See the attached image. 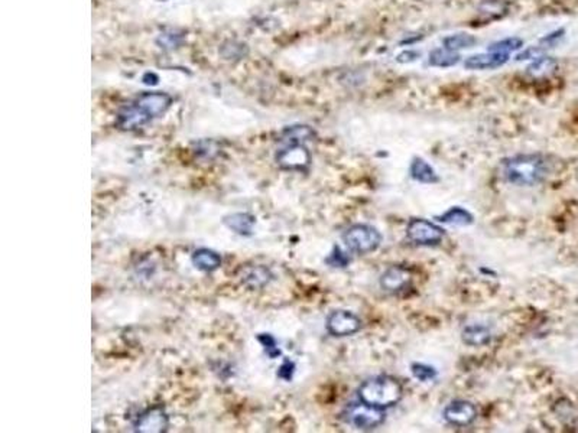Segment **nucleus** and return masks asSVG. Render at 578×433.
Instances as JSON below:
<instances>
[{"label": "nucleus", "instance_id": "obj_11", "mask_svg": "<svg viewBox=\"0 0 578 433\" xmlns=\"http://www.w3.org/2000/svg\"><path fill=\"white\" fill-rule=\"evenodd\" d=\"M151 120L152 119L134 101L122 107L117 113V126L122 130H136Z\"/></svg>", "mask_w": 578, "mask_h": 433}, {"label": "nucleus", "instance_id": "obj_4", "mask_svg": "<svg viewBox=\"0 0 578 433\" xmlns=\"http://www.w3.org/2000/svg\"><path fill=\"white\" fill-rule=\"evenodd\" d=\"M345 419L349 425L360 430H373L385 422L383 409L366 403H353L345 412Z\"/></svg>", "mask_w": 578, "mask_h": 433}, {"label": "nucleus", "instance_id": "obj_13", "mask_svg": "<svg viewBox=\"0 0 578 433\" xmlns=\"http://www.w3.org/2000/svg\"><path fill=\"white\" fill-rule=\"evenodd\" d=\"M223 223L233 233L248 237V236L253 234V227L256 224V216H253L249 212H234V214L226 215Z\"/></svg>", "mask_w": 578, "mask_h": 433}, {"label": "nucleus", "instance_id": "obj_27", "mask_svg": "<svg viewBox=\"0 0 578 433\" xmlns=\"http://www.w3.org/2000/svg\"><path fill=\"white\" fill-rule=\"evenodd\" d=\"M411 371H412L414 377H415L417 380L422 381V383L431 381V380H434V379L437 377V370H435L434 367L427 366V364H420V363H415V364H412Z\"/></svg>", "mask_w": 578, "mask_h": 433}, {"label": "nucleus", "instance_id": "obj_9", "mask_svg": "<svg viewBox=\"0 0 578 433\" xmlns=\"http://www.w3.org/2000/svg\"><path fill=\"white\" fill-rule=\"evenodd\" d=\"M134 103L138 104L151 119H155V117L162 116L168 108L171 107L173 98L166 93L149 91V93L141 94L138 98L134 100Z\"/></svg>", "mask_w": 578, "mask_h": 433}, {"label": "nucleus", "instance_id": "obj_21", "mask_svg": "<svg viewBox=\"0 0 578 433\" xmlns=\"http://www.w3.org/2000/svg\"><path fill=\"white\" fill-rule=\"evenodd\" d=\"M557 65H558V62H557V59H554L553 57H543V55H541V57H538L535 61H533V64L528 68V72L531 76H548V74H551V72H554L555 71V68H557Z\"/></svg>", "mask_w": 578, "mask_h": 433}, {"label": "nucleus", "instance_id": "obj_12", "mask_svg": "<svg viewBox=\"0 0 578 433\" xmlns=\"http://www.w3.org/2000/svg\"><path fill=\"white\" fill-rule=\"evenodd\" d=\"M412 275L403 266H391L389 269L385 270V273L381 276V286L383 291L396 294L403 291L408 284L411 283Z\"/></svg>", "mask_w": 578, "mask_h": 433}, {"label": "nucleus", "instance_id": "obj_28", "mask_svg": "<svg viewBox=\"0 0 578 433\" xmlns=\"http://www.w3.org/2000/svg\"><path fill=\"white\" fill-rule=\"evenodd\" d=\"M325 263H328L333 267H346L349 263V258L342 251V248L335 246L331 251V255L325 259Z\"/></svg>", "mask_w": 578, "mask_h": 433}, {"label": "nucleus", "instance_id": "obj_6", "mask_svg": "<svg viewBox=\"0 0 578 433\" xmlns=\"http://www.w3.org/2000/svg\"><path fill=\"white\" fill-rule=\"evenodd\" d=\"M406 237L418 246H437L444 238V230L428 220L414 219L406 227Z\"/></svg>", "mask_w": 578, "mask_h": 433}, {"label": "nucleus", "instance_id": "obj_16", "mask_svg": "<svg viewBox=\"0 0 578 433\" xmlns=\"http://www.w3.org/2000/svg\"><path fill=\"white\" fill-rule=\"evenodd\" d=\"M490 330L485 325H468L463 331V341L470 347H482L490 342Z\"/></svg>", "mask_w": 578, "mask_h": 433}, {"label": "nucleus", "instance_id": "obj_7", "mask_svg": "<svg viewBox=\"0 0 578 433\" xmlns=\"http://www.w3.org/2000/svg\"><path fill=\"white\" fill-rule=\"evenodd\" d=\"M325 327L333 337H350L362 330V319L350 311L338 309L328 315Z\"/></svg>", "mask_w": 578, "mask_h": 433}, {"label": "nucleus", "instance_id": "obj_15", "mask_svg": "<svg viewBox=\"0 0 578 433\" xmlns=\"http://www.w3.org/2000/svg\"><path fill=\"white\" fill-rule=\"evenodd\" d=\"M192 265L202 272H214L221 266V256L210 248H198L192 253Z\"/></svg>", "mask_w": 578, "mask_h": 433}, {"label": "nucleus", "instance_id": "obj_25", "mask_svg": "<svg viewBox=\"0 0 578 433\" xmlns=\"http://www.w3.org/2000/svg\"><path fill=\"white\" fill-rule=\"evenodd\" d=\"M524 47V41L519 38H507L499 42H495L489 47L490 52H500V54H511Z\"/></svg>", "mask_w": 578, "mask_h": 433}, {"label": "nucleus", "instance_id": "obj_18", "mask_svg": "<svg viewBox=\"0 0 578 433\" xmlns=\"http://www.w3.org/2000/svg\"><path fill=\"white\" fill-rule=\"evenodd\" d=\"M439 221L450 226H470L473 223V215L461 207H453L439 216Z\"/></svg>", "mask_w": 578, "mask_h": 433}, {"label": "nucleus", "instance_id": "obj_14", "mask_svg": "<svg viewBox=\"0 0 578 433\" xmlns=\"http://www.w3.org/2000/svg\"><path fill=\"white\" fill-rule=\"evenodd\" d=\"M507 59H509V54L487 51V54L468 57L464 62V67L467 69H493V68L504 65Z\"/></svg>", "mask_w": 578, "mask_h": 433}, {"label": "nucleus", "instance_id": "obj_3", "mask_svg": "<svg viewBox=\"0 0 578 433\" xmlns=\"http://www.w3.org/2000/svg\"><path fill=\"white\" fill-rule=\"evenodd\" d=\"M343 241L347 248L357 255H367L376 251L382 243V234L373 226L354 224L343 234Z\"/></svg>", "mask_w": 578, "mask_h": 433}, {"label": "nucleus", "instance_id": "obj_24", "mask_svg": "<svg viewBox=\"0 0 578 433\" xmlns=\"http://www.w3.org/2000/svg\"><path fill=\"white\" fill-rule=\"evenodd\" d=\"M183 41H184L183 33L177 30H165L158 38V44L163 50H175L183 44Z\"/></svg>", "mask_w": 578, "mask_h": 433}, {"label": "nucleus", "instance_id": "obj_5", "mask_svg": "<svg viewBox=\"0 0 578 433\" xmlns=\"http://www.w3.org/2000/svg\"><path fill=\"white\" fill-rule=\"evenodd\" d=\"M277 163L284 171L307 172L311 166V154L304 143H289L277 154Z\"/></svg>", "mask_w": 578, "mask_h": 433}, {"label": "nucleus", "instance_id": "obj_26", "mask_svg": "<svg viewBox=\"0 0 578 433\" xmlns=\"http://www.w3.org/2000/svg\"><path fill=\"white\" fill-rule=\"evenodd\" d=\"M258 341L262 344V347H263V350H265V352H266V355L269 358L274 359V358L281 355V350L278 348V342L270 334L258 335Z\"/></svg>", "mask_w": 578, "mask_h": 433}, {"label": "nucleus", "instance_id": "obj_22", "mask_svg": "<svg viewBox=\"0 0 578 433\" xmlns=\"http://www.w3.org/2000/svg\"><path fill=\"white\" fill-rule=\"evenodd\" d=\"M314 137V130L308 126H292L285 129L284 139L289 143H304Z\"/></svg>", "mask_w": 578, "mask_h": 433}, {"label": "nucleus", "instance_id": "obj_20", "mask_svg": "<svg viewBox=\"0 0 578 433\" xmlns=\"http://www.w3.org/2000/svg\"><path fill=\"white\" fill-rule=\"evenodd\" d=\"M475 42H478V40H475L473 35H468V33H456V35L447 36V38H444V41H443L444 48H447L450 51H454V52L458 51V50L471 48Z\"/></svg>", "mask_w": 578, "mask_h": 433}, {"label": "nucleus", "instance_id": "obj_29", "mask_svg": "<svg viewBox=\"0 0 578 433\" xmlns=\"http://www.w3.org/2000/svg\"><path fill=\"white\" fill-rule=\"evenodd\" d=\"M294 373H295V364L291 359H285L278 370V377L285 381H291L294 377Z\"/></svg>", "mask_w": 578, "mask_h": 433}, {"label": "nucleus", "instance_id": "obj_19", "mask_svg": "<svg viewBox=\"0 0 578 433\" xmlns=\"http://www.w3.org/2000/svg\"><path fill=\"white\" fill-rule=\"evenodd\" d=\"M458 61H460V55L447 48H439L429 54V65L432 67L447 68V67L456 65Z\"/></svg>", "mask_w": 578, "mask_h": 433}, {"label": "nucleus", "instance_id": "obj_17", "mask_svg": "<svg viewBox=\"0 0 578 433\" xmlns=\"http://www.w3.org/2000/svg\"><path fill=\"white\" fill-rule=\"evenodd\" d=\"M410 172H411V176L415 180H418V183H422V184H435V183H438V176H437L434 168L421 158H415L412 161Z\"/></svg>", "mask_w": 578, "mask_h": 433}, {"label": "nucleus", "instance_id": "obj_8", "mask_svg": "<svg viewBox=\"0 0 578 433\" xmlns=\"http://www.w3.org/2000/svg\"><path fill=\"white\" fill-rule=\"evenodd\" d=\"M169 426V417L161 406L145 410L134 422V430L141 433H161Z\"/></svg>", "mask_w": 578, "mask_h": 433}, {"label": "nucleus", "instance_id": "obj_1", "mask_svg": "<svg viewBox=\"0 0 578 433\" xmlns=\"http://www.w3.org/2000/svg\"><path fill=\"white\" fill-rule=\"evenodd\" d=\"M403 397L400 381L392 376L381 374L366 380L359 387L360 402L379 409L396 406Z\"/></svg>", "mask_w": 578, "mask_h": 433}, {"label": "nucleus", "instance_id": "obj_2", "mask_svg": "<svg viewBox=\"0 0 578 433\" xmlns=\"http://www.w3.org/2000/svg\"><path fill=\"white\" fill-rule=\"evenodd\" d=\"M504 178L518 187H532L547 176L548 163L541 155H519L504 161Z\"/></svg>", "mask_w": 578, "mask_h": 433}, {"label": "nucleus", "instance_id": "obj_10", "mask_svg": "<svg viewBox=\"0 0 578 433\" xmlns=\"http://www.w3.org/2000/svg\"><path fill=\"white\" fill-rule=\"evenodd\" d=\"M447 423L453 426H468L478 417V409L467 400H454L443 412Z\"/></svg>", "mask_w": 578, "mask_h": 433}, {"label": "nucleus", "instance_id": "obj_23", "mask_svg": "<svg viewBox=\"0 0 578 433\" xmlns=\"http://www.w3.org/2000/svg\"><path fill=\"white\" fill-rule=\"evenodd\" d=\"M272 275L266 267L262 266H256V267H250L248 270V273L245 275V282L249 283L253 287H262L266 283H269Z\"/></svg>", "mask_w": 578, "mask_h": 433}]
</instances>
